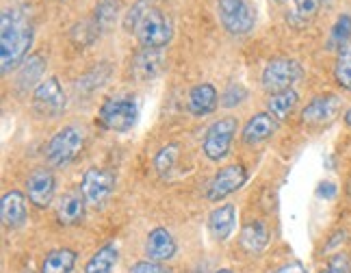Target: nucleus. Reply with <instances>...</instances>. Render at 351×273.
I'll list each match as a JSON object with an SVG mask.
<instances>
[{
    "label": "nucleus",
    "mask_w": 351,
    "mask_h": 273,
    "mask_svg": "<svg viewBox=\"0 0 351 273\" xmlns=\"http://www.w3.org/2000/svg\"><path fill=\"white\" fill-rule=\"evenodd\" d=\"M33 44V22L24 9H5L0 16V70L20 67Z\"/></svg>",
    "instance_id": "obj_1"
},
{
    "label": "nucleus",
    "mask_w": 351,
    "mask_h": 273,
    "mask_svg": "<svg viewBox=\"0 0 351 273\" xmlns=\"http://www.w3.org/2000/svg\"><path fill=\"white\" fill-rule=\"evenodd\" d=\"M139 119V104L134 95L128 93H117V95H109L98 111V121L100 126L113 132H128L130 128H134Z\"/></svg>",
    "instance_id": "obj_2"
},
{
    "label": "nucleus",
    "mask_w": 351,
    "mask_h": 273,
    "mask_svg": "<svg viewBox=\"0 0 351 273\" xmlns=\"http://www.w3.org/2000/svg\"><path fill=\"white\" fill-rule=\"evenodd\" d=\"M83 147H85V130L78 126H65L48 141L46 158L52 167H65L78 158Z\"/></svg>",
    "instance_id": "obj_3"
},
{
    "label": "nucleus",
    "mask_w": 351,
    "mask_h": 273,
    "mask_svg": "<svg viewBox=\"0 0 351 273\" xmlns=\"http://www.w3.org/2000/svg\"><path fill=\"white\" fill-rule=\"evenodd\" d=\"M137 42L141 44V48H150V50H163L173 37V26L171 20L165 16L163 11L150 7L145 11V16L141 18L137 31Z\"/></svg>",
    "instance_id": "obj_4"
},
{
    "label": "nucleus",
    "mask_w": 351,
    "mask_h": 273,
    "mask_svg": "<svg viewBox=\"0 0 351 273\" xmlns=\"http://www.w3.org/2000/svg\"><path fill=\"white\" fill-rule=\"evenodd\" d=\"M217 9L223 29L230 35L243 37L254 29L256 9L250 0H217Z\"/></svg>",
    "instance_id": "obj_5"
},
{
    "label": "nucleus",
    "mask_w": 351,
    "mask_h": 273,
    "mask_svg": "<svg viewBox=\"0 0 351 273\" xmlns=\"http://www.w3.org/2000/svg\"><path fill=\"white\" fill-rule=\"evenodd\" d=\"M65 106H67L65 91L55 76L42 80V83L37 85V89L33 91V111L42 119L61 117Z\"/></svg>",
    "instance_id": "obj_6"
},
{
    "label": "nucleus",
    "mask_w": 351,
    "mask_h": 273,
    "mask_svg": "<svg viewBox=\"0 0 351 273\" xmlns=\"http://www.w3.org/2000/svg\"><path fill=\"white\" fill-rule=\"evenodd\" d=\"M304 76L302 65L295 59L289 57H278L271 59L263 70V87L269 93L276 91H285V89H293L295 83H300Z\"/></svg>",
    "instance_id": "obj_7"
},
{
    "label": "nucleus",
    "mask_w": 351,
    "mask_h": 273,
    "mask_svg": "<svg viewBox=\"0 0 351 273\" xmlns=\"http://www.w3.org/2000/svg\"><path fill=\"white\" fill-rule=\"evenodd\" d=\"M239 130V121L237 117H221L217 121L206 128L204 134V143H202V150H204L206 158L210 161H223L230 152L232 139Z\"/></svg>",
    "instance_id": "obj_8"
},
{
    "label": "nucleus",
    "mask_w": 351,
    "mask_h": 273,
    "mask_svg": "<svg viewBox=\"0 0 351 273\" xmlns=\"http://www.w3.org/2000/svg\"><path fill=\"white\" fill-rule=\"evenodd\" d=\"M115 174L102 167H89L83 174V180H80V191L91 206H104L106 200L113 195L115 191Z\"/></svg>",
    "instance_id": "obj_9"
},
{
    "label": "nucleus",
    "mask_w": 351,
    "mask_h": 273,
    "mask_svg": "<svg viewBox=\"0 0 351 273\" xmlns=\"http://www.w3.org/2000/svg\"><path fill=\"white\" fill-rule=\"evenodd\" d=\"M247 182V171L243 165H226L221 167L217 174H215V178L210 180L208 185V193L206 198L210 202H219L228 195L237 193V191Z\"/></svg>",
    "instance_id": "obj_10"
},
{
    "label": "nucleus",
    "mask_w": 351,
    "mask_h": 273,
    "mask_svg": "<svg viewBox=\"0 0 351 273\" xmlns=\"http://www.w3.org/2000/svg\"><path fill=\"white\" fill-rule=\"evenodd\" d=\"M341 113V98L336 93H323L317 95V98L310 100L304 111H302V121L306 126H326L330 121H334V117Z\"/></svg>",
    "instance_id": "obj_11"
},
{
    "label": "nucleus",
    "mask_w": 351,
    "mask_h": 273,
    "mask_svg": "<svg viewBox=\"0 0 351 273\" xmlns=\"http://www.w3.org/2000/svg\"><path fill=\"white\" fill-rule=\"evenodd\" d=\"M55 189H57V180L55 174L46 167H37L29 180H26V198L37 209H48L52 200H55Z\"/></svg>",
    "instance_id": "obj_12"
},
{
    "label": "nucleus",
    "mask_w": 351,
    "mask_h": 273,
    "mask_svg": "<svg viewBox=\"0 0 351 273\" xmlns=\"http://www.w3.org/2000/svg\"><path fill=\"white\" fill-rule=\"evenodd\" d=\"M178 252V243L167 228H154L145 239V256L147 261L154 263H167Z\"/></svg>",
    "instance_id": "obj_13"
},
{
    "label": "nucleus",
    "mask_w": 351,
    "mask_h": 273,
    "mask_svg": "<svg viewBox=\"0 0 351 273\" xmlns=\"http://www.w3.org/2000/svg\"><path fill=\"white\" fill-rule=\"evenodd\" d=\"M85 206H87V200L83 195L80 189H72L63 193L57 202V222L61 226H78L80 222L85 219Z\"/></svg>",
    "instance_id": "obj_14"
},
{
    "label": "nucleus",
    "mask_w": 351,
    "mask_h": 273,
    "mask_svg": "<svg viewBox=\"0 0 351 273\" xmlns=\"http://www.w3.org/2000/svg\"><path fill=\"white\" fill-rule=\"evenodd\" d=\"M163 52L160 50H150L143 48L141 52H137L130 61V76L139 83H147V80L156 78L160 72H163Z\"/></svg>",
    "instance_id": "obj_15"
},
{
    "label": "nucleus",
    "mask_w": 351,
    "mask_h": 273,
    "mask_svg": "<svg viewBox=\"0 0 351 273\" xmlns=\"http://www.w3.org/2000/svg\"><path fill=\"white\" fill-rule=\"evenodd\" d=\"M234 226H237V206L234 204H223V206L215 209L210 215H208V232L215 241H228L230 235L234 232Z\"/></svg>",
    "instance_id": "obj_16"
},
{
    "label": "nucleus",
    "mask_w": 351,
    "mask_h": 273,
    "mask_svg": "<svg viewBox=\"0 0 351 273\" xmlns=\"http://www.w3.org/2000/svg\"><path fill=\"white\" fill-rule=\"evenodd\" d=\"M276 128H278L276 117H271L269 113H256L245 124V128H243L241 139L245 145H258L267 139H271Z\"/></svg>",
    "instance_id": "obj_17"
},
{
    "label": "nucleus",
    "mask_w": 351,
    "mask_h": 273,
    "mask_svg": "<svg viewBox=\"0 0 351 273\" xmlns=\"http://www.w3.org/2000/svg\"><path fill=\"white\" fill-rule=\"evenodd\" d=\"M46 72V59L42 54H31L22 61L18 67V76H16V87L18 91L26 93L29 89H37V85L42 83V76Z\"/></svg>",
    "instance_id": "obj_18"
},
{
    "label": "nucleus",
    "mask_w": 351,
    "mask_h": 273,
    "mask_svg": "<svg viewBox=\"0 0 351 273\" xmlns=\"http://www.w3.org/2000/svg\"><path fill=\"white\" fill-rule=\"evenodd\" d=\"M217 102H219L217 89H215L210 83H199L189 91L186 106H189V111H191V115L204 117L217 108Z\"/></svg>",
    "instance_id": "obj_19"
},
{
    "label": "nucleus",
    "mask_w": 351,
    "mask_h": 273,
    "mask_svg": "<svg viewBox=\"0 0 351 273\" xmlns=\"http://www.w3.org/2000/svg\"><path fill=\"white\" fill-rule=\"evenodd\" d=\"M29 213H26V198L20 193V191H9V193L3 195V202H0V219L7 228H20Z\"/></svg>",
    "instance_id": "obj_20"
},
{
    "label": "nucleus",
    "mask_w": 351,
    "mask_h": 273,
    "mask_svg": "<svg viewBox=\"0 0 351 273\" xmlns=\"http://www.w3.org/2000/svg\"><path fill=\"white\" fill-rule=\"evenodd\" d=\"M269 243V228L261 219H252L243 226L241 235H239V245L247 254H258L267 248Z\"/></svg>",
    "instance_id": "obj_21"
},
{
    "label": "nucleus",
    "mask_w": 351,
    "mask_h": 273,
    "mask_svg": "<svg viewBox=\"0 0 351 273\" xmlns=\"http://www.w3.org/2000/svg\"><path fill=\"white\" fill-rule=\"evenodd\" d=\"M297 102H300V95H297L295 89H285V91H276V93H269L267 98V113L276 117L278 121H285L295 108Z\"/></svg>",
    "instance_id": "obj_22"
},
{
    "label": "nucleus",
    "mask_w": 351,
    "mask_h": 273,
    "mask_svg": "<svg viewBox=\"0 0 351 273\" xmlns=\"http://www.w3.org/2000/svg\"><path fill=\"white\" fill-rule=\"evenodd\" d=\"M117 261H119V248L115 243H106L87 261L85 273H113Z\"/></svg>",
    "instance_id": "obj_23"
},
{
    "label": "nucleus",
    "mask_w": 351,
    "mask_h": 273,
    "mask_svg": "<svg viewBox=\"0 0 351 273\" xmlns=\"http://www.w3.org/2000/svg\"><path fill=\"white\" fill-rule=\"evenodd\" d=\"M76 265V252L70 248H59L46 254L42 273H70Z\"/></svg>",
    "instance_id": "obj_24"
},
{
    "label": "nucleus",
    "mask_w": 351,
    "mask_h": 273,
    "mask_svg": "<svg viewBox=\"0 0 351 273\" xmlns=\"http://www.w3.org/2000/svg\"><path fill=\"white\" fill-rule=\"evenodd\" d=\"M295 7L293 11L287 13V22L293 26V29H304L310 22L317 18L321 0H293Z\"/></svg>",
    "instance_id": "obj_25"
},
{
    "label": "nucleus",
    "mask_w": 351,
    "mask_h": 273,
    "mask_svg": "<svg viewBox=\"0 0 351 273\" xmlns=\"http://www.w3.org/2000/svg\"><path fill=\"white\" fill-rule=\"evenodd\" d=\"M334 78L336 85L345 91H351V42L345 44L339 54H336V63H334Z\"/></svg>",
    "instance_id": "obj_26"
},
{
    "label": "nucleus",
    "mask_w": 351,
    "mask_h": 273,
    "mask_svg": "<svg viewBox=\"0 0 351 273\" xmlns=\"http://www.w3.org/2000/svg\"><path fill=\"white\" fill-rule=\"evenodd\" d=\"M119 16V0H98L93 7V20L100 26V31H109Z\"/></svg>",
    "instance_id": "obj_27"
},
{
    "label": "nucleus",
    "mask_w": 351,
    "mask_h": 273,
    "mask_svg": "<svg viewBox=\"0 0 351 273\" xmlns=\"http://www.w3.org/2000/svg\"><path fill=\"white\" fill-rule=\"evenodd\" d=\"M351 16L349 13H343V16L336 20V24L332 26V33L328 39V48L330 50H341L345 44L351 42Z\"/></svg>",
    "instance_id": "obj_28"
},
{
    "label": "nucleus",
    "mask_w": 351,
    "mask_h": 273,
    "mask_svg": "<svg viewBox=\"0 0 351 273\" xmlns=\"http://www.w3.org/2000/svg\"><path fill=\"white\" fill-rule=\"evenodd\" d=\"M98 33H100V26L96 24V20H83V22H78L74 26L70 37H72V42L76 46L87 48V46H91L93 42H96Z\"/></svg>",
    "instance_id": "obj_29"
},
{
    "label": "nucleus",
    "mask_w": 351,
    "mask_h": 273,
    "mask_svg": "<svg viewBox=\"0 0 351 273\" xmlns=\"http://www.w3.org/2000/svg\"><path fill=\"white\" fill-rule=\"evenodd\" d=\"M178 156H180V143H167L165 147H160L158 154L154 156V169L160 176H167L173 169Z\"/></svg>",
    "instance_id": "obj_30"
},
{
    "label": "nucleus",
    "mask_w": 351,
    "mask_h": 273,
    "mask_svg": "<svg viewBox=\"0 0 351 273\" xmlns=\"http://www.w3.org/2000/svg\"><path fill=\"white\" fill-rule=\"evenodd\" d=\"M111 74V67L106 65V63H100L96 65L89 74H85L83 78L78 80V91H93V89H98L106 83V78H109Z\"/></svg>",
    "instance_id": "obj_31"
},
{
    "label": "nucleus",
    "mask_w": 351,
    "mask_h": 273,
    "mask_svg": "<svg viewBox=\"0 0 351 273\" xmlns=\"http://www.w3.org/2000/svg\"><path fill=\"white\" fill-rule=\"evenodd\" d=\"M150 9V3L147 0H137L130 9H128V13L124 16V29L128 31V33H134L137 31V26H139V22H141V18L145 16V11Z\"/></svg>",
    "instance_id": "obj_32"
},
{
    "label": "nucleus",
    "mask_w": 351,
    "mask_h": 273,
    "mask_svg": "<svg viewBox=\"0 0 351 273\" xmlns=\"http://www.w3.org/2000/svg\"><path fill=\"white\" fill-rule=\"evenodd\" d=\"M317 273H351V256L343 254V252H336L330 256L326 267H321Z\"/></svg>",
    "instance_id": "obj_33"
},
{
    "label": "nucleus",
    "mask_w": 351,
    "mask_h": 273,
    "mask_svg": "<svg viewBox=\"0 0 351 273\" xmlns=\"http://www.w3.org/2000/svg\"><path fill=\"white\" fill-rule=\"evenodd\" d=\"M247 100V89L239 85V83H232L230 87H228L223 93H221V106L226 108H232L237 104H243Z\"/></svg>",
    "instance_id": "obj_34"
},
{
    "label": "nucleus",
    "mask_w": 351,
    "mask_h": 273,
    "mask_svg": "<svg viewBox=\"0 0 351 273\" xmlns=\"http://www.w3.org/2000/svg\"><path fill=\"white\" fill-rule=\"evenodd\" d=\"M130 273H171L165 263H154V261H139L130 267Z\"/></svg>",
    "instance_id": "obj_35"
},
{
    "label": "nucleus",
    "mask_w": 351,
    "mask_h": 273,
    "mask_svg": "<svg viewBox=\"0 0 351 273\" xmlns=\"http://www.w3.org/2000/svg\"><path fill=\"white\" fill-rule=\"evenodd\" d=\"M271 273H308V269H306V265L300 263V261H291V263H287V265L278 267V269L271 271Z\"/></svg>",
    "instance_id": "obj_36"
},
{
    "label": "nucleus",
    "mask_w": 351,
    "mask_h": 273,
    "mask_svg": "<svg viewBox=\"0 0 351 273\" xmlns=\"http://www.w3.org/2000/svg\"><path fill=\"white\" fill-rule=\"evenodd\" d=\"M334 193H336V187L332 182H323L321 189H319V195L321 198H334Z\"/></svg>",
    "instance_id": "obj_37"
},
{
    "label": "nucleus",
    "mask_w": 351,
    "mask_h": 273,
    "mask_svg": "<svg viewBox=\"0 0 351 273\" xmlns=\"http://www.w3.org/2000/svg\"><path fill=\"white\" fill-rule=\"evenodd\" d=\"M343 121H345V126H347V128H351V104L347 106V111H345V115H343Z\"/></svg>",
    "instance_id": "obj_38"
},
{
    "label": "nucleus",
    "mask_w": 351,
    "mask_h": 273,
    "mask_svg": "<svg viewBox=\"0 0 351 273\" xmlns=\"http://www.w3.org/2000/svg\"><path fill=\"white\" fill-rule=\"evenodd\" d=\"M215 273H234V271H232V269H217Z\"/></svg>",
    "instance_id": "obj_39"
},
{
    "label": "nucleus",
    "mask_w": 351,
    "mask_h": 273,
    "mask_svg": "<svg viewBox=\"0 0 351 273\" xmlns=\"http://www.w3.org/2000/svg\"><path fill=\"white\" fill-rule=\"evenodd\" d=\"M276 3H287V0H276Z\"/></svg>",
    "instance_id": "obj_40"
}]
</instances>
